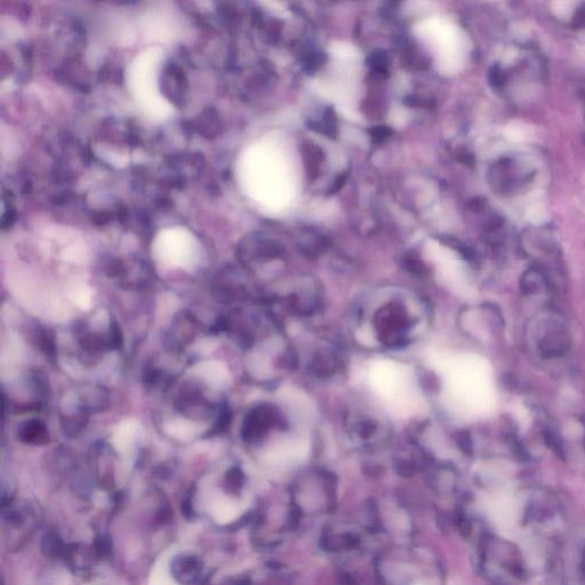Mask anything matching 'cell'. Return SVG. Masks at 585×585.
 Here are the masks:
<instances>
[{
	"instance_id": "cell-11",
	"label": "cell",
	"mask_w": 585,
	"mask_h": 585,
	"mask_svg": "<svg viewBox=\"0 0 585 585\" xmlns=\"http://www.w3.org/2000/svg\"><path fill=\"white\" fill-rule=\"evenodd\" d=\"M95 548L100 555H108L111 551V542L106 536H99L96 538Z\"/></svg>"
},
{
	"instance_id": "cell-9",
	"label": "cell",
	"mask_w": 585,
	"mask_h": 585,
	"mask_svg": "<svg viewBox=\"0 0 585 585\" xmlns=\"http://www.w3.org/2000/svg\"><path fill=\"white\" fill-rule=\"evenodd\" d=\"M304 154H306V167L308 170V175L311 180H313L318 174L320 163L323 160V153L317 146L308 144L304 149Z\"/></svg>"
},
{
	"instance_id": "cell-2",
	"label": "cell",
	"mask_w": 585,
	"mask_h": 585,
	"mask_svg": "<svg viewBox=\"0 0 585 585\" xmlns=\"http://www.w3.org/2000/svg\"><path fill=\"white\" fill-rule=\"evenodd\" d=\"M371 382L375 391L387 402L398 404L407 402L412 397L409 375L395 365H378L371 371Z\"/></svg>"
},
{
	"instance_id": "cell-5",
	"label": "cell",
	"mask_w": 585,
	"mask_h": 585,
	"mask_svg": "<svg viewBox=\"0 0 585 585\" xmlns=\"http://www.w3.org/2000/svg\"><path fill=\"white\" fill-rule=\"evenodd\" d=\"M19 437L25 444L44 445L48 441L47 428L39 420H31L21 426Z\"/></svg>"
},
{
	"instance_id": "cell-7",
	"label": "cell",
	"mask_w": 585,
	"mask_h": 585,
	"mask_svg": "<svg viewBox=\"0 0 585 585\" xmlns=\"http://www.w3.org/2000/svg\"><path fill=\"white\" fill-rule=\"evenodd\" d=\"M569 335L564 330H555L545 335L541 341V350L545 356H558L569 347Z\"/></svg>"
},
{
	"instance_id": "cell-12",
	"label": "cell",
	"mask_w": 585,
	"mask_h": 585,
	"mask_svg": "<svg viewBox=\"0 0 585 585\" xmlns=\"http://www.w3.org/2000/svg\"><path fill=\"white\" fill-rule=\"evenodd\" d=\"M406 266L409 268V271H412V273H415V275H419V276H423V275H426V268L424 264H423L420 260L417 259H407L405 261Z\"/></svg>"
},
{
	"instance_id": "cell-15",
	"label": "cell",
	"mask_w": 585,
	"mask_h": 585,
	"mask_svg": "<svg viewBox=\"0 0 585 585\" xmlns=\"http://www.w3.org/2000/svg\"><path fill=\"white\" fill-rule=\"evenodd\" d=\"M192 495H194V494H191V492H189V493H187V495L184 496L183 501H182V514H183L187 519H191V518H192V514H194V509H192Z\"/></svg>"
},
{
	"instance_id": "cell-4",
	"label": "cell",
	"mask_w": 585,
	"mask_h": 585,
	"mask_svg": "<svg viewBox=\"0 0 585 585\" xmlns=\"http://www.w3.org/2000/svg\"><path fill=\"white\" fill-rule=\"evenodd\" d=\"M490 182L493 189L500 194H510L524 182V177L517 174L514 161L509 158L497 160L490 168Z\"/></svg>"
},
{
	"instance_id": "cell-10",
	"label": "cell",
	"mask_w": 585,
	"mask_h": 585,
	"mask_svg": "<svg viewBox=\"0 0 585 585\" xmlns=\"http://www.w3.org/2000/svg\"><path fill=\"white\" fill-rule=\"evenodd\" d=\"M63 549H65L63 543L56 535L53 534V533L45 535L44 540H43V550H44L45 555L55 557V555H61Z\"/></svg>"
},
{
	"instance_id": "cell-6",
	"label": "cell",
	"mask_w": 585,
	"mask_h": 585,
	"mask_svg": "<svg viewBox=\"0 0 585 585\" xmlns=\"http://www.w3.org/2000/svg\"><path fill=\"white\" fill-rule=\"evenodd\" d=\"M199 562L194 555L189 557H181L173 562L172 572L176 579H180L182 582H194V577H197L199 573Z\"/></svg>"
},
{
	"instance_id": "cell-3",
	"label": "cell",
	"mask_w": 585,
	"mask_h": 585,
	"mask_svg": "<svg viewBox=\"0 0 585 585\" xmlns=\"http://www.w3.org/2000/svg\"><path fill=\"white\" fill-rule=\"evenodd\" d=\"M160 91L170 102H179L187 91V77L183 68L175 62H168L160 75Z\"/></svg>"
},
{
	"instance_id": "cell-14",
	"label": "cell",
	"mask_w": 585,
	"mask_h": 585,
	"mask_svg": "<svg viewBox=\"0 0 585 585\" xmlns=\"http://www.w3.org/2000/svg\"><path fill=\"white\" fill-rule=\"evenodd\" d=\"M229 422H230V413H229L228 409H225L222 411L221 414H220V417H218V423H216V426H214V430L213 431H216V433H221L223 430L228 426Z\"/></svg>"
},
{
	"instance_id": "cell-1",
	"label": "cell",
	"mask_w": 585,
	"mask_h": 585,
	"mask_svg": "<svg viewBox=\"0 0 585 585\" xmlns=\"http://www.w3.org/2000/svg\"><path fill=\"white\" fill-rule=\"evenodd\" d=\"M153 254L163 266L187 270L197 262L199 249L197 240L190 232L184 229L172 228L158 235L153 242Z\"/></svg>"
},
{
	"instance_id": "cell-13",
	"label": "cell",
	"mask_w": 585,
	"mask_h": 585,
	"mask_svg": "<svg viewBox=\"0 0 585 585\" xmlns=\"http://www.w3.org/2000/svg\"><path fill=\"white\" fill-rule=\"evenodd\" d=\"M242 473L237 468L230 470L228 473V483L231 488H237L242 485Z\"/></svg>"
},
{
	"instance_id": "cell-8",
	"label": "cell",
	"mask_w": 585,
	"mask_h": 585,
	"mask_svg": "<svg viewBox=\"0 0 585 585\" xmlns=\"http://www.w3.org/2000/svg\"><path fill=\"white\" fill-rule=\"evenodd\" d=\"M544 285V276L538 269H528L521 277L520 288L526 295L536 294Z\"/></svg>"
},
{
	"instance_id": "cell-16",
	"label": "cell",
	"mask_w": 585,
	"mask_h": 585,
	"mask_svg": "<svg viewBox=\"0 0 585 585\" xmlns=\"http://www.w3.org/2000/svg\"><path fill=\"white\" fill-rule=\"evenodd\" d=\"M100 1H106V3H128L130 1H135V0H100Z\"/></svg>"
}]
</instances>
